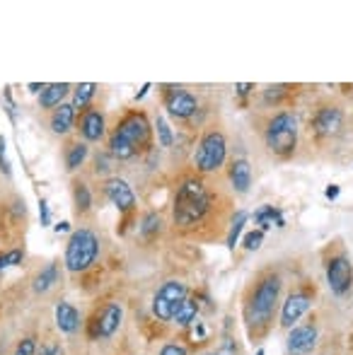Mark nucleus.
<instances>
[{
	"mask_svg": "<svg viewBox=\"0 0 353 355\" xmlns=\"http://www.w3.org/2000/svg\"><path fill=\"white\" fill-rule=\"evenodd\" d=\"M257 355H266V353H264V348H259V351H257Z\"/></svg>",
	"mask_w": 353,
	"mask_h": 355,
	"instance_id": "obj_43",
	"label": "nucleus"
},
{
	"mask_svg": "<svg viewBox=\"0 0 353 355\" xmlns=\"http://www.w3.org/2000/svg\"><path fill=\"white\" fill-rule=\"evenodd\" d=\"M99 257V237L87 227H80L71 234L66 244V257L63 263L71 273H83L97 261Z\"/></svg>",
	"mask_w": 353,
	"mask_h": 355,
	"instance_id": "obj_6",
	"label": "nucleus"
},
{
	"mask_svg": "<svg viewBox=\"0 0 353 355\" xmlns=\"http://www.w3.org/2000/svg\"><path fill=\"white\" fill-rule=\"evenodd\" d=\"M216 355H237V343L232 341V338H223Z\"/></svg>",
	"mask_w": 353,
	"mask_h": 355,
	"instance_id": "obj_34",
	"label": "nucleus"
},
{
	"mask_svg": "<svg viewBox=\"0 0 353 355\" xmlns=\"http://www.w3.org/2000/svg\"><path fill=\"white\" fill-rule=\"evenodd\" d=\"M327 285L329 290L336 295V297H344V295L351 293L353 288V263L349 259L346 252H339V254H332L327 259Z\"/></svg>",
	"mask_w": 353,
	"mask_h": 355,
	"instance_id": "obj_8",
	"label": "nucleus"
},
{
	"mask_svg": "<svg viewBox=\"0 0 353 355\" xmlns=\"http://www.w3.org/2000/svg\"><path fill=\"white\" fill-rule=\"evenodd\" d=\"M94 92H97V85H94V83L78 85L76 97H73V107H76V112H78V109H87V104H89V99L94 97Z\"/></svg>",
	"mask_w": 353,
	"mask_h": 355,
	"instance_id": "obj_28",
	"label": "nucleus"
},
{
	"mask_svg": "<svg viewBox=\"0 0 353 355\" xmlns=\"http://www.w3.org/2000/svg\"><path fill=\"white\" fill-rule=\"evenodd\" d=\"M201 355H216V351H213V353H201Z\"/></svg>",
	"mask_w": 353,
	"mask_h": 355,
	"instance_id": "obj_44",
	"label": "nucleus"
},
{
	"mask_svg": "<svg viewBox=\"0 0 353 355\" xmlns=\"http://www.w3.org/2000/svg\"><path fill=\"white\" fill-rule=\"evenodd\" d=\"M89 148L85 141H76L66 148V169L68 172H76V169L83 167V162L87 159Z\"/></svg>",
	"mask_w": 353,
	"mask_h": 355,
	"instance_id": "obj_22",
	"label": "nucleus"
},
{
	"mask_svg": "<svg viewBox=\"0 0 353 355\" xmlns=\"http://www.w3.org/2000/svg\"><path fill=\"white\" fill-rule=\"evenodd\" d=\"M104 196L112 201V206H117L121 213H131L136 208V193L128 187L126 179L121 177H109L104 182Z\"/></svg>",
	"mask_w": 353,
	"mask_h": 355,
	"instance_id": "obj_13",
	"label": "nucleus"
},
{
	"mask_svg": "<svg viewBox=\"0 0 353 355\" xmlns=\"http://www.w3.org/2000/svg\"><path fill=\"white\" fill-rule=\"evenodd\" d=\"M53 319H56L58 331L63 334H76L80 329V312L71 302H58L53 309Z\"/></svg>",
	"mask_w": 353,
	"mask_h": 355,
	"instance_id": "obj_17",
	"label": "nucleus"
},
{
	"mask_svg": "<svg viewBox=\"0 0 353 355\" xmlns=\"http://www.w3.org/2000/svg\"><path fill=\"white\" fill-rule=\"evenodd\" d=\"M37 355H66V353H63L61 343H44V346L37 351Z\"/></svg>",
	"mask_w": 353,
	"mask_h": 355,
	"instance_id": "obj_35",
	"label": "nucleus"
},
{
	"mask_svg": "<svg viewBox=\"0 0 353 355\" xmlns=\"http://www.w3.org/2000/svg\"><path fill=\"white\" fill-rule=\"evenodd\" d=\"M22 259H24L22 249H12V252H8V266H17Z\"/></svg>",
	"mask_w": 353,
	"mask_h": 355,
	"instance_id": "obj_37",
	"label": "nucleus"
},
{
	"mask_svg": "<svg viewBox=\"0 0 353 355\" xmlns=\"http://www.w3.org/2000/svg\"><path fill=\"white\" fill-rule=\"evenodd\" d=\"M157 355H189V351H187V346H182V343L170 341V343H165V346L160 348V353H157Z\"/></svg>",
	"mask_w": 353,
	"mask_h": 355,
	"instance_id": "obj_33",
	"label": "nucleus"
},
{
	"mask_svg": "<svg viewBox=\"0 0 353 355\" xmlns=\"http://www.w3.org/2000/svg\"><path fill=\"white\" fill-rule=\"evenodd\" d=\"M0 169H3L5 174H10V162L8 157H5V138L0 136Z\"/></svg>",
	"mask_w": 353,
	"mask_h": 355,
	"instance_id": "obj_38",
	"label": "nucleus"
},
{
	"mask_svg": "<svg viewBox=\"0 0 353 355\" xmlns=\"http://www.w3.org/2000/svg\"><path fill=\"white\" fill-rule=\"evenodd\" d=\"M136 153L138 150L133 148L126 138H121L119 133H112V138H109V155H112L114 159H131V157H136Z\"/></svg>",
	"mask_w": 353,
	"mask_h": 355,
	"instance_id": "obj_24",
	"label": "nucleus"
},
{
	"mask_svg": "<svg viewBox=\"0 0 353 355\" xmlns=\"http://www.w3.org/2000/svg\"><path fill=\"white\" fill-rule=\"evenodd\" d=\"M71 85L68 83H53L42 87V94H39V107L42 109H56L63 104V97L68 94Z\"/></svg>",
	"mask_w": 353,
	"mask_h": 355,
	"instance_id": "obj_19",
	"label": "nucleus"
},
{
	"mask_svg": "<svg viewBox=\"0 0 353 355\" xmlns=\"http://www.w3.org/2000/svg\"><path fill=\"white\" fill-rule=\"evenodd\" d=\"M283 281L276 271H264L255 278L245 297V322L250 329V336L257 338L268 331L271 319L276 314L278 300H281Z\"/></svg>",
	"mask_w": 353,
	"mask_h": 355,
	"instance_id": "obj_1",
	"label": "nucleus"
},
{
	"mask_svg": "<svg viewBox=\"0 0 353 355\" xmlns=\"http://www.w3.org/2000/svg\"><path fill=\"white\" fill-rule=\"evenodd\" d=\"M307 128H310V136L315 138L317 143L336 141L346 128L344 107H341L339 102H334V99H322V102H317L315 109L310 112Z\"/></svg>",
	"mask_w": 353,
	"mask_h": 355,
	"instance_id": "obj_4",
	"label": "nucleus"
},
{
	"mask_svg": "<svg viewBox=\"0 0 353 355\" xmlns=\"http://www.w3.org/2000/svg\"><path fill=\"white\" fill-rule=\"evenodd\" d=\"M261 242H264V232H261V230H255V232H250L245 237V249L247 252H257V249L261 247Z\"/></svg>",
	"mask_w": 353,
	"mask_h": 355,
	"instance_id": "obj_32",
	"label": "nucleus"
},
{
	"mask_svg": "<svg viewBox=\"0 0 353 355\" xmlns=\"http://www.w3.org/2000/svg\"><path fill=\"white\" fill-rule=\"evenodd\" d=\"M261 138H264V148L276 159H291L298 150V141H300L298 114L291 109L273 112L261 126Z\"/></svg>",
	"mask_w": 353,
	"mask_h": 355,
	"instance_id": "obj_3",
	"label": "nucleus"
},
{
	"mask_svg": "<svg viewBox=\"0 0 353 355\" xmlns=\"http://www.w3.org/2000/svg\"><path fill=\"white\" fill-rule=\"evenodd\" d=\"M15 355H37V338L32 336L22 338L17 343V348H15Z\"/></svg>",
	"mask_w": 353,
	"mask_h": 355,
	"instance_id": "obj_31",
	"label": "nucleus"
},
{
	"mask_svg": "<svg viewBox=\"0 0 353 355\" xmlns=\"http://www.w3.org/2000/svg\"><path fill=\"white\" fill-rule=\"evenodd\" d=\"M155 126H157V138H160V145H162V148H172V143H175V136H172L170 123L165 121V116H157Z\"/></svg>",
	"mask_w": 353,
	"mask_h": 355,
	"instance_id": "obj_30",
	"label": "nucleus"
},
{
	"mask_svg": "<svg viewBox=\"0 0 353 355\" xmlns=\"http://www.w3.org/2000/svg\"><path fill=\"white\" fill-rule=\"evenodd\" d=\"M293 89H295L293 85H271V87H266L264 94H261V104H264V107H281L283 99H286Z\"/></svg>",
	"mask_w": 353,
	"mask_h": 355,
	"instance_id": "obj_25",
	"label": "nucleus"
},
{
	"mask_svg": "<svg viewBox=\"0 0 353 355\" xmlns=\"http://www.w3.org/2000/svg\"><path fill=\"white\" fill-rule=\"evenodd\" d=\"M123 322V309L119 302H109L102 307V312L97 314V322H94V336L97 338H112L119 331Z\"/></svg>",
	"mask_w": 353,
	"mask_h": 355,
	"instance_id": "obj_14",
	"label": "nucleus"
},
{
	"mask_svg": "<svg viewBox=\"0 0 353 355\" xmlns=\"http://www.w3.org/2000/svg\"><path fill=\"white\" fill-rule=\"evenodd\" d=\"M213 208V193L203 184V179L189 177L179 182L175 191V203H172V220L177 227L189 230L196 227L206 220V215Z\"/></svg>",
	"mask_w": 353,
	"mask_h": 355,
	"instance_id": "obj_2",
	"label": "nucleus"
},
{
	"mask_svg": "<svg viewBox=\"0 0 353 355\" xmlns=\"http://www.w3.org/2000/svg\"><path fill=\"white\" fill-rule=\"evenodd\" d=\"M247 220H250V215H247L245 211L235 213V218H232V223H230V230H227V237H225V242L230 249H235V244H237V239H240L242 230H245Z\"/></svg>",
	"mask_w": 353,
	"mask_h": 355,
	"instance_id": "obj_27",
	"label": "nucleus"
},
{
	"mask_svg": "<svg viewBox=\"0 0 353 355\" xmlns=\"http://www.w3.org/2000/svg\"><path fill=\"white\" fill-rule=\"evenodd\" d=\"M73 203H76L78 213H87L92 208V193H89L87 184L73 182Z\"/></svg>",
	"mask_w": 353,
	"mask_h": 355,
	"instance_id": "obj_26",
	"label": "nucleus"
},
{
	"mask_svg": "<svg viewBox=\"0 0 353 355\" xmlns=\"http://www.w3.org/2000/svg\"><path fill=\"white\" fill-rule=\"evenodd\" d=\"M198 319V302L196 297H187L182 304H179L177 314H175V324L182 329H189L191 324H196Z\"/></svg>",
	"mask_w": 353,
	"mask_h": 355,
	"instance_id": "obj_23",
	"label": "nucleus"
},
{
	"mask_svg": "<svg viewBox=\"0 0 353 355\" xmlns=\"http://www.w3.org/2000/svg\"><path fill=\"white\" fill-rule=\"evenodd\" d=\"M189 297V285L184 281H177V278H172V281H165L160 285V288L155 290V295H153V314H155V319H160V322H172L179 309V304L184 302V300Z\"/></svg>",
	"mask_w": 353,
	"mask_h": 355,
	"instance_id": "obj_7",
	"label": "nucleus"
},
{
	"mask_svg": "<svg viewBox=\"0 0 353 355\" xmlns=\"http://www.w3.org/2000/svg\"><path fill=\"white\" fill-rule=\"evenodd\" d=\"M68 230V223H61V225H56V232H66Z\"/></svg>",
	"mask_w": 353,
	"mask_h": 355,
	"instance_id": "obj_42",
	"label": "nucleus"
},
{
	"mask_svg": "<svg viewBox=\"0 0 353 355\" xmlns=\"http://www.w3.org/2000/svg\"><path fill=\"white\" fill-rule=\"evenodd\" d=\"M165 109L172 119L187 121V119H191L198 112V99L196 94H191L184 87H170L165 89Z\"/></svg>",
	"mask_w": 353,
	"mask_h": 355,
	"instance_id": "obj_10",
	"label": "nucleus"
},
{
	"mask_svg": "<svg viewBox=\"0 0 353 355\" xmlns=\"http://www.w3.org/2000/svg\"><path fill=\"white\" fill-rule=\"evenodd\" d=\"M160 225H162V220H160V215L157 213H146L143 215V220H141V234L143 237H155L157 232H160Z\"/></svg>",
	"mask_w": 353,
	"mask_h": 355,
	"instance_id": "obj_29",
	"label": "nucleus"
},
{
	"mask_svg": "<svg viewBox=\"0 0 353 355\" xmlns=\"http://www.w3.org/2000/svg\"><path fill=\"white\" fill-rule=\"evenodd\" d=\"M56 283H58V263H49V266H44L42 271L34 276L32 288H34V293L44 295V293H49Z\"/></svg>",
	"mask_w": 353,
	"mask_h": 355,
	"instance_id": "obj_21",
	"label": "nucleus"
},
{
	"mask_svg": "<svg viewBox=\"0 0 353 355\" xmlns=\"http://www.w3.org/2000/svg\"><path fill=\"white\" fill-rule=\"evenodd\" d=\"M150 121L146 119V114H138V112H131L119 121V126L114 128V133H119L121 138H126L128 143L133 145L136 150L146 148L150 143Z\"/></svg>",
	"mask_w": 353,
	"mask_h": 355,
	"instance_id": "obj_9",
	"label": "nucleus"
},
{
	"mask_svg": "<svg viewBox=\"0 0 353 355\" xmlns=\"http://www.w3.org/2000/svg\"><path fill=\"white\" fill-rule=\"evenodd\" d=\"M73 123H76V107H73V104H61V107L53 109L51 131L56 133V136H66V133H71Z\"/></svg>",
	"mask_w": 353,
	"mask_h": 355,
	"instance_id": "obj_18",
	"label": "nucleus"
},
{
	"mask_svg": "<svg viewBox=\"0 0 353 355\" xmlns=\"http://www.w3.org/2000/svg\"><path fill=\"white\" fill-rule=\"evenodd\" d=\"M8 268V254H0V271Z\"/></svg>",
	"mask_w": 353,
	"mask_h": 355,
	"instance_id": "obj_41",
	"label": "nucleus"
},
{
	"mask_svg": "<svg viewBox=\"0 0 353 355\" xmlns=\"http://www.w3.org/2000/svg\"><path fill=\"white\" fill-rule=\"evenodd\" d=\"M80 136L85 143H97L107 133V123H104V114L99 109H85L80 116Z\"/></svg>",
	"mask_w": 353,
	"mask_h": 355,
	"instance_id": "obj_16",
	"label": "nucleus"
},
{
	"mask_svg": "<svg viewBox=\"0 0 353 355\" xmlns=\"http://www.w3.org/2000/svg\"><path fill=\"white\" fill-rule=\"evenodd\" d=\"M235 92H237V97H247V94L255 92V85H252V83H240V85H235Z\"/></svg>",
	"mask_w": 353,
	"mask_h": 355,
	"instance_id": "obj_39",
	"label": "nucleus"
},
{
	"mask_svg": "<svg viewBox=\"0 0 353 355\" xmlns=\"http://www.w3.org/2000/svg\"><path fill=\"white\" fill-rule=\"evenodd\" d=\"M317 338H320V331H317V324L307 322V324H298L288 331L286 338V351L288 355H310L317 346Z\"/></svg>",
	"mask_w": 353,
	"mask_h": 355,
	"instance_id": "obj_11",
	"label": "nucleus"
},
{
	"mask_svg": "<svg viewBox=\"0 0 353 355\" xmlns=\"http://www.w3.org/2000/svg\"><path fill=\"white\" fill-rule=\"evenodd\" d=\"M327 198H332V201H334L336 196H339V187H334V184H332V187H327Z\"/></svg>",
	"mask_w": 353,
	"mask_h": 355,
	"instance_id": "obj_40",
	"label": "nucleus"
},
{
	"mask_svg": "<svg viewBox=\"0 0 353 355\" xmlns=\"http://www.w3.org/2000/svg\"><path fill=\"white\" fill-rule=\"evenodd\" d=\"M310 307H312V295L310 293H305V290H295V293H291L281 307V327L291 331V329L298 327V322L310 312Z\"/></svg>",
	"mask_w": 353,
	"mask_h": 355,
	"instance_id": "obj_12",
	"label": "nucleus"
},
{
	"mask_svg": "<svg viewBox=\"0 0 353 355\" xmlns=\"http://www.w3.org/2000/svg\"><path fill=\"white\" fill-rule=\"evenodd\" d=\"M227 162V138L221 128H208L193 153V167L198 174H216Z\"/></svg>",
	"mask_w": 353,
	"mask_h": 355,
	"instance_id": "obj_5",
	"label": "nucleus"
},
{
	"mask_svg": "<svg viewBox=\"0 0 353 355\" xmlns=\"http://www.w3.org/2000/svg\"><path fill=\"white\" fill-rule=\"evenodd\" d=\"M39 218H42V227H49V225H51V211H49L46 201H39Z\"/></svg>",
	"mask_w": 353,
	"mask_h": 355,
	"instance_id": "obj_36",
	"label": "nucleus"
},
{
	"mask_svg": "<svg viewBox=\"0 0 353 355\" xmlns=\"http://www.w3.org/2000/svg\"><path fill=\"white\" fill-rule=\"evenodd\" d=\"M255 223L259 225L261 232H266V230H271L273 225H276V227H283V225H286V220H283L281 208H276V206H261L259 211L255 213Z\"/></svg>",
	"mask_w": 353,
	"mask_h": 355,
	"instance_id": "obj_20",
	"label": "nucleus"
},
{
	"mask_svg": "<svg viewBox=\"0 0 353 355\" xmlns=\"http://www.w3.org/2000/svg\"><path fill=\"white\" fill-rule=\"evenodd\" d=\"M227 179L235 193H247L252 187V164L247 157H232L227 162Z\"/></svg>",
	"mask_w": 353,
	"mask_h": 355,
	"instance_id": "obj_15",
	"label": "nucleus"
}]
</instances>
